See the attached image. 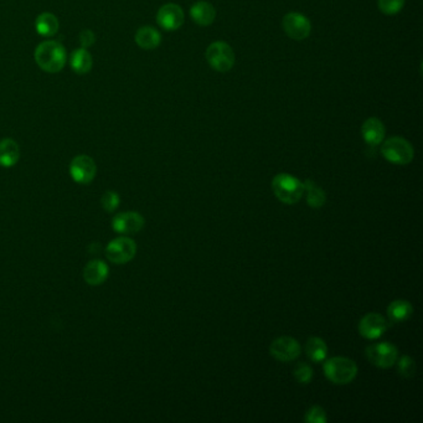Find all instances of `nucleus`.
<instances>
[{
  "label": "nucleus",
  "instance_id": "23",
  "mask_svg": "<svg viewBox=\"0 0 423 423\" xmlns=\"http://www.w3.org/2000/svg\"><path fill=\"white\" fill-rule=\"evenodd\" d=\"M306 354L313 363H321L327 359V343L321 338L312 337L306 344Z\"/></svg>",
  "mask_w": 423,
  "mask_h": 423
},
{
  "label": "nucleus",
  "instance_id": "4",
  "mask_svg": "<svg viewBox=\"0 0 423 423\" xmlns=\"http://www.w3.org/2000/svg\"><path fill=\"white\" fill-rule=\"evenodd\" d=\"M381 154L390 163L406 165L415 157L413 147L408 140L402 137H391L384 142L381 147Z\"/></svg>",
  "mask_w": 423,
  "mask_h": 423
},
{
  "label": "nucleus",
  "instance_id": "22",
  "mask_svg": "<svg viewBox=\"0 0 423 423\" xmlns=\"http://www.w3.org/2000/svg\"><path fill=\"white\" fill-rule=\"evenodd\" d=\"M35 28H37V34L41 37H54L55 34L59 31L60 24L54 14L43 12L37 17Z\"/></svg>",
  "mask_w": 423,
  "mask_h": 423
},
{
  "label": "nucleus",
  "instance_id": "7",
  "mask_svg": "<svg viewBox=\"0 0 423 423\" xmlns=\"http://www.w3.org/2000/svg\"><path fill=\"white\" fill-rule=\"evenodd\" d=\"M137 243L131 237H118L106 247V256L115 265H124L134 258Z\"/></svg>",
  "mask_w": 423,
  "mask_h": 423
},
{
  "label": "nucleus",
  "instance_id": "28",
  "mask_svg": "<svg viewBox=\"0 0 423 423\" xmlns=\"http://www.w3.org/2000/svg\"><path fill=\"white\" fill-rule=\"evenodd\" d=\"M121 198L115 191H106L101 198V205L107 212H113L120 206Z\"/></svg>",
  "mask_w": 423,
  "mask_h": 423
},
{
  "label": "nucleus",
  "instance_id": "25",
  "mask_svg": "<svg viewBox=\"0 0 423 423\" xmlns=\"http://www.w3.org/2000/svg\"><path fill=\"white\" fill-rule=\"evenodd\" d=\"M293 376L301 385H308L313 380V369L309 364L298 363L293 370Z\"/></svg>",
  "mask_w": 423,
  "mask_h": 423
},
{
  "label": "nucleus",
  "instance_id": "14",
  "mask_svg": "<svg viewBox=\"0 0 423 423\" xmlns=\"http://www.w3.org/2000/svg\"><path fill=\"white\" fill-rule=\"evenodd\" d=\"M385 126L384 123L375 117H371L364 122L361 127V135L366 144L370 147H377L384 142L385 138Z\"/></svg>",
  "mask_w": 423,
  "mask_h": 423
},
{
  "label": "nucleus",
  "instance_id": "29",
  "mask_svg": "<svg viewBox=\"0 0 423 423\" xmlns=\"http://www.w3.org/2000/svg\"><path fill=\"white\" fill-rule=\"evenodd\" d=\"M96 41V35L93 34V31L91 30H84L81 31L79 34V43H81V48H90Z\"/></svg>",
  "mask_w": 423,
  "mask_h": 423
},
{
  "label": "nucleus",
  "instance_id": "6",
  "mask_svg": "<svg viewBox=\"0 0 423 423\" xmlns=\"http://www.w3.org/2000/svg\"><path fill=\"white\" fill-rule=\"evenodd\" d=\"M365 355L370 363L380 369H390L397 361L399 350L388 341L371 344L365 349Z\"/></svg>",
  "mask_w": 423,
  "mask_h": 423
},
{
  "label": "nucleus",
  "instance_id": "10",
  "mask_svg": "<svg viewBox=\"0 0 423 423\" xmlns=\"http://www.w3.org/2000/svg\"><path fill=\"white\" fill-rule=\"evenodd\" d=\"M97 167L95 160L88 156H77L70 164V176L73 180L79 184H90L95 179Z\"/></svg>",
  "mask_w": 423,
  "mask_h": 423
},
{
  "label": "nucleus",
  "instance_id": "24",
  "mask_svg": "<svg viewBox=\"0 0 423 423\" xmlns=\"http://www.w3.org/2000/svg\"><path fill=\"white\" fill-rule=\"evenodd\" d=\"M397 370H399L400 375L402 376V377L411 379V377L415 376V373H416L415 360L410 355H404V357H400L399 363H397Z\"/></svg>",
  "mask_w": 423,
  "mask_h": 423
},
{
  "label": "nucleus",
  "instance_id": "20",
  "mask_svg": "<svg viewBox=\"0 0 423 423\" xmlns=\"http://www.w3.org/2000/svg\"><path fill=\"white\" fill-rule=\"evenodd\" d=\"M304 193L307 194V203L312 209H321L327 203V194L317 182L307 179L303 182Z\"/></svg>",
  "mask_w": 423,
  "mask_h": 423
},
{
  "label": "nucleus",
  "instance_id": "16",
  "mask_svg": "<svg viewBox=\"0 0 423 423\" xmlns=\"http://www.w3.org/2000/svg\"><path fill=\"white\" fill-rule=\"evenodd\" d=\"M190 17L200 26H209L216 18V10L210 3L200 0L191 6Z\"/></svg>",
  "mask_w": 423,
  "mask_h": 423
},
{
  "label": "nucleus",
  "instance_id": "2",
  "mask_svg": "<svg viewBox=\"0 0 423 423\" xmlns=\"http://www.w3.org/2000/svg\"><path fill=\"white\" fill-rule=\"evenodd\" d=\"M272 190L276 198L287 205L299 203L304 195V185L296 176L281 173L273 178Z\"/></svg>",
  "mask_w": 423,
  "mask_h": 423
},
{
  "label": "nucleus",
  "instance_id": "12",
  "mask_svg": "<svg viewBox=\"0 0 423 423\" xmlns=\"http://www.w3.org/2000/svg\"><path fill=\"white\" fill-rule=\"evenodd\" d=\"M157 21L164 30H178L184 24V12L182 8L176 4H165L158 12Z\"/></svg>",
  "mask_w": 423,
  "mask_h": 423
},
{
  "label": "nucleus",
  "instance_id": "13",
  "mask_svg": "<svg viewBox=\"0 0 423 423\" xmlns=\"http://www.w3.org/2000/svg\"><path fill=\"white\" fill-rule=\"evenodd\" d=\"M388 324L386 319L379 313H369L364 315L361 321H359V332L365 339L374 340L380 338L384 332H386Z\"/></svg>",
  "mask_w": 423,
  "mask_h": 423
},
{
  "label": "nucleus",
  "instance_id": "21",
  "mask_svg": "<svg viewBox=\"0 0 423 423\" xmlns=\"http://www.w3.org/2000/svg\"><path fill=\"white\" fill-rule=\"evenodd\" d=\"M70 64L73 67V71L79 75H85L91 71L92 68V56L87 48H76L71 54V59H70Z\"/></svg>",
  "mask_w": 423,
  "mask_h": 423
},
{
  "label": "nucleus",
  "instance_id": "1",
  "mask_svg": "<svg viewBox=\"0 0 423 423\" xmlns=\"http://www.w3.org/2000/svg\"><path fill=\"white\" fill-rule=\"evenodd\" d=\"M37 66L48 73H60L67 61L66 48L55 40L44 41L35 50Z\"/></svg>",
  "mask_w": 423,
  "mask_h": 423
},
{
  "label": "nucleus",
  "instance_id": "19",
  "mask_svg": "<svg viewBox=\"0 0 423 423\" xmlns=\"http://www.w3.org/2000/svg\"><path fill=\"white\" fill-rule=\"evenodd\" d=\"M135 43L143 50H154L162 43V35L151 26H143L135 34Z\"/></svg>",
  "mask_w": 423,
  "mask_h": 423
},
{
  "label": "nucleus",
  "instance_id": "27",
  "mask_svg": "<svg viewBox=\"0 0 423 423\" xmlns=\"http://www.w3.org/2000/svg\"><path fill=\"white\" fill-rule=\"evenodd\" d=\"M304 420L308 423H327V412L321 406H312L306 413Z\"/></svg>",
  "mask_w": 423,
  "mask_h": 423
},
{
  "label": "nucleus",
  "instance_id": "11",
  "mask_svg": "<svg viewBox=\"0 0 423 423\" xmlns=\"http://www.w3.org/2000/svg\"><path fill=\"white\" fill-rule=\"evenodd\" d=\"M145 220L140 212H127L115 215L112 220V227L122 235H133L144 227Z\"/></svg>",
  "mask_w": 423,
  "mask_h": 423
},
{
  "label": "nucleus",
  "instance_id": "9",
  "mask_svg": "<svg viewBox=\"0 0 423 423\" xmlns=\"http://www.w3.org/2000/svg\"><path fill=\"white\" fill-rule=\"evenodd\" d=\"M282 25L284 32L290 39L297 41H302L304 39H307L312 31V24L309 19L299 12H288L287 15H284Z\"/></svg>",
  "mask_w": 423,
  "mask_h": 423
},
{
  "label": "nucleus",
  "instance_id": "18",
  "mask_svg": "<svg viewBox=\"0 0 423 423\" xmlns=\"http://www.w3.org/2000/svg\"><path fill=\"white\" fill-rule=\"evenodd\" d=\"M413 307L411 303L405 299H397L390 303L387 308V317L391 323H402L411 318Z\"/></svg>",
  "mask_w": 423,
  "mask_h": 423
},
{
  "label": "nucleus",
  "instance_id": "15",
  "mask_svg": "<svg viewBox=\"0 0 423 423\" xmlns=\"http://www.w3.org/2000/svg\"><path fill=\"white\" fill-rule=\"evenodd\" d=\"M109 266L101 260L90 261L84 268V279L90 285H101L109 277Z\"/></svg>",
  "mask_w": 423,
  "mask_h": 423
},
{
  "label": "nucleus",
  "instance_id": "5",
  "mask_svg": "<svg viewBox=\"0 0 423 423\" xmlns=\"http://www.w3.org/2000/svg\"><path fill=\"white\" fill-rule=\"evenodd\" d=\"M206 60L218 73H229L235 65V53L229 44L215 41L206 50Z\"/></svg>",
  "mask_w": 423,
  "mask_h": 423
},
{
  "label": "nucleus",
  "instance_id": "17",
  "mask_svg": "<svg viewBox=\"0 0 423 423\" xmlns=\"http://www.w3.org/2000/svg\"><path fill=\"white\" fill-rule=\"evenodd\" d=\"M20 159L18 143L10 138L0 140V167L12 168Z\"/></svg>",
  "mask_w": 423,
  "mask_h": 423
},
{
  "label": "nucleus",
  "instance_id": "8",
  "mask_svg": "<svg viewBox=\"0 0 423 423\" xmlns=\"http://www.w3.org/2000/svg\"><path fill=\"white\" fill-rule=\"evenodd\" d=\"M270 352L276 360L282 363H290L299 357L302 346L297 339L292 337H279L273 340L270 346Z\"/></svg>",
  "mask_w": 423,
  "mask_h": 423
},
{
  "label": "nucleus",
  "instance_id": "3",
  "mask_svg": "<svg viewBox=\"0 0 423 423\" xmlns=\"http://www.w3.org/2000/svg\"><path fill=\"white\" fill-rule=\"evenodd\" d=\"M324 375L335 385H348L357 375V365L349 357H334L327 360L323 366Z\"/></svg>",
  "mask_w": 423,
  "mask_h": 423
},
{
  "label": "nucleus",
  "instance_id": "26",
  "mask_svg": "<svg viewBox=\"0 0 423 423\" xmlns=\"http://www.w3.org/2000/svg\"><path fill=\"white\" fill-rule=\"evenodd\" d=\"M377 6L381 12L386 15H395L402 10L405 0H377Z\"/></svg>",
  "mask_w": 423,
  "mask_h": 423
}]
</instances>
